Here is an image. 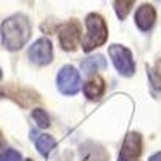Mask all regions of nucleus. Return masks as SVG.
I'll return each mask as SVG.
<instances>
[{"instance_id":"nucleus-1","label":"nucleus","mask_w":161,"mask_h":161,"mask_svg":"<svg viewBox=\"0 0 161 161\" xmlns=\"http://www.w3.org/2000/svg\"><path fill=\"white\" fill-rule=\"evenodd\" d=\"M32 34V24L31 19L26 15H13L7 18L0 26V36H2V44L5 48L15 52L23 48Z\"/></svg>"},{"instance_id":"nucleus-2","label":"nucleus","mask_w":161,"mask_h":161,"mask_svg":"<svg viewBox=\"0 0 161 161\" xmlns=\"http://www.w3.org/2000/svg\"><path fill=\"white\" fill-rule=\"evenodd\" d=\"M86 36L82 37V50L84 52H92L103 45L108 39V28L103 19V16L97 15V13H89L86 16Z\"/></svg>"},{"instance_id":"nucleus-3","label":"nucleus","mask_w":161,"mask_h":161,"mask_svg":"<svg viewBox=\"0 0 161 161\" xmlns=\"http://www.w3.org/2000/svg\"><path fill=\"white\" fill-rule=\"evenodd\" d=\"M110 53V58L114 64L116 71L124 76V77H130L136 73V61L132 58V52L124 47V45H119V44H113L108 48Z\"/></svg>"},{"instance_id":"nucleus-4","label":"nucleus","mask_w":161,"mask_h":161,"mask_svg":"<svg viewBox=\"0 0 161 161\" xmlns=\"http://www.w3.org/2000/svg\"><path fill=\"white\" fill-rule=\"evenodd\" d=\"M57 87L63 95H76L80 90V74L71 64H66L57 74Z\"/></svg>"},{"instance_id":"nucleus-5","label":"nucleus","mask_w":161,"mask_h":161,"mask_svg":"<svg viewBox=\"0 0 161 161\" xmlns=\"http://www.w3.org/2000/svg\"><path fill=\"white\" fill-rule=\"evenodd\" d=\"M28 57L29 60L37 64V66H45L50 64L53 60V45L50 42V39L47 37H40L29 47L28 50Z\"/></svg>"},{"instance_id":"nucleus-6","label":"nucleus","mask_w":161,"mask_h":161,"mask_svg":"<svg viewBox=\"0 0 161 161\" xmlns=\"http://www.w3.org/2000/svg\"><path fill=\"white\" fill-rule=\"evenodd\" d=\"M58 40L63 50H74L80 40V24L76 19L61 24L58 28Z\"/></svg>"},{"instance_id":"nucleus-7","label":"nucleus","mask_w":161,"mask_h":161,"mask_svg":"<svg viewBox=\"0 0 161 161\" xmlns=\"http://www.w3.org/2000/svg\"><path fill=\"white\" fill-rule=\"evenodd\" d=\"M134 21H136V26L139 28V31L147 32L153 28V24L156 21V10L153 5L150 3H143L140 5L136 13H134Z\"/></svg>"},{"instance_id":"nucleus-8","label":"nucleus","mask_w":161,"mask_h":161,"mask_svg":"<svg viewBox=\"0 0 161 161\" xmlns=\"http://www.w3.org/2000/svg\"><path fill=\"white\" fill-rule=\"evenodd\" d=\"M142 153V137L137 132H130L126 136L123 150H121V156L126 158L127 161H136Z\"/></svg>"},{"instance_id":"nucleus-9","label":"nucleus","mask_w":161,"mask_h":161,"mask_svg":"<svg viewBox=\"0 0 161 161\" xmlns=\"http://www.w3.org/2000/svg\"><path fill=\"white\" fill-rule=\"evenodd\" d=\"M31 139H34V142H36L37 152L42 156H45V158L57 147V140L53 139L50 134H36V132H31Z\"/></svg>"},{"instance_id":"nucleus-10","label":"nucleus","mask_w":161,"mask_h":161,"mask_svg":"<svg viewBox=\"0 0 161 161\" xmlns=\"http://www.w3.org/2000/svg\"><path fill=\"white\" fill-rule=\"evenodd\" d=\"M82 90H84V95L89 100H98L105 93V82L102 77H92L89 82L84 84Z\"/></svg>"},{"instance_id":"nucleus-11","label":"nucleus","mask_w":161,"mask_h":161,"mask_svg":"<svg viewBox=\"0 0 161 161\" xmlns=\"http://www.w3.org/2000/svg\"><path fill=\"white\" fill-rule=\"evenodd\" d=\"M106 68V60L102 57V55H93V57H89L86 60H82L80 63V69L86 76H92L95 74L97 71H102Z\"/></svg>"},{"instance_id":"nucleus-12","label":"nucleus","mask_w":161,"mask_h":161,"mask_svg":"<svg viewBox=\"0 0 161 161\" xmlns=\"http://www.w3.org/2000/svg\"><path fill=\"white\" fill-rule=\"evenodd\" d=\"M148 77H150L152 89L161 93V60L156 61L153 68H148Z\"/></svg>"},{"instance_id":"nucleus-13","label":"nucleus","mask_w":161,"mask_h":161,"mask_svg":"<svg viewBox=\"0 0 161 161\" xmlns=\"http://www.w3.org/2000/svg\"><path fill=\"white\" fill-rule=\"evenodd\" d=\"M134 3H136V0H114V11H116L118 18L124 19Z\"/></svg>"},{"instance_id":"nucleus-14","label":"nucleus","mask_w":161,"mask_h":161,"mask_svg":"<svg viewBox=\"0 0 161 161\" xmlns=\"http://www.w3.org/2000/svg\"><path fill=\"white\" fill-rule=\"evenodd\" d=\"M32 119L36 121V124L39 127H42V129L50 127V118L45 113V110H42V108H34L32 110Z\"/></svg>"},{"instance_id":"nucleus-15","label":"nucleus","mask_w":161,"mask_h":161,"mask_svg":"<svg viewBox=\"0 0 161 161\" xmlns=\"http://www.w3.org/2000/svg\"><path fill=\"white\" fill-rule=\"evenodd\" d=\"M0 161H21V153L15 148H5L0 153Z\"/></svg>"},{"instance_id":"nucleus-16","label":"nucleus","mask_w":161,"mask_h":161,"mask_svg":"<svg viewBox=\"0 0 161 161\" xmlns=\"http://www.w3.org/2000/svg\"><path fill=\"white\" fill-rule=\"evenodd\" d=\"M148 161H161V152H156V153H153V155L148 158Z\"/></svg>"},{"instance_id":"nucleus-17","label":"nucleus","mask_w":161,"mask_h":161,"mask_svg":"<svg viewBox=\"0 0 161 161\" xmlns=\"http://www.w3.org/2000/svg\"><path fill=\"white\" fill-rule=\"evenodd\" d=\"M5 147V142H3V137H2V134H0V148H3Z\"/></svg>"},{"instance_id":"nucleus-18","label":"nucleus","mask_w":161,"mask_h":161,"mask_svg":"<svg viewBox=\"0 0 161 161\" xmlns=\"http://www.w3.org/2000/svg\"><path fill=\"white\" fill-rule=\"evenodd\" d=\"M118 161H127V159H126V158H123V156L119 155V159H118Z\"/></svg>"},{"instance_id":"nucleus-19","label":"nucleus","mask_w":161,"mask_h":161,"mask_svg":"<svg viewBox=\"0 0 161 161\" xmlns=\"http://www.w3.org/2000/svg\"><path fill=\"white\" fill-rule=\"evenodd\" d=\"M0 80H2V68H0Z\"/></svg>"},{"instance_id":"nucleus-20","label":"nucleus","mask_w":161,"mask_h":161,"mask_svg":"<svg viewBox=\"0 0 161 161\" xmlns=\"http://www.w3.org/2000/svg\"><path fill=\"white\" fill-rule=\"evenodd\" d=\"M26 161H32V159H26Z\"/></svg>"}]
</instances>
